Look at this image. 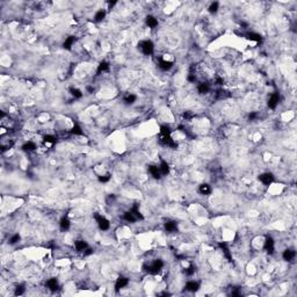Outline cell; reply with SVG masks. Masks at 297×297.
I'll use <instances>...</instances> for the list:
<instances>
[{
  "label": "cell",
  "mask_w": 297,
  "mask_h": 297,
  "mask_svg": "<svg viewBox=\"0 0 297 297\" xmlns=\"http://www.w3.org/2000/svg\"><path fill=\"white\" fill-rule=\"evenodd\" d=\"M109 70V63L108 62H101L98 66V70H96V73L98 74H101L103 72H107Z\"/></svg>",
  "instance_id": "17"
},
{
  "label": "cell",
  "mask_w": 297,
  "mask_h": 297,
  "mask_svg": "<svg viewBox=\"0 0 297 297\" xmlns=\"http://www.w3.org/2000/svg\"><path fill=\"white\" fill-rule=\"evenodd\" d=\"M160 143H161L163 145L168 146V147H177V146H178V143L174 142V140L171 138V136H161V137H160Z\"/></svg>",
  "instance_id": "6"
},
{
  "label": "cell",
  "mask_w": 297,
  "mask_h": 297,
  "mask_svg": "<svg viewBox=\"0 0 297 297\" xmlns=\"http://www.w3.org/2000/svg\"><path fill=\"white\" fill-rule=\"evenodd\" d=\"M171 128L168 126H161L160 127V135L161 136H171Z\"/></svg>",
  "instance_id": "29"
},
{
  "label": "cell",
  "mask_w": 297,
  "mask_h": 297,
  "mask_svg": "<svg viewBox=\"0 0 297 297\" xmlns=\"http://www.w3.org/2000/svg\"><path fill=\"white\" fill-rule=\"evenodd\" d=\"M218 7H219V4H218L217 1H215V2H212L211 5L209 6V8H208V9H209V12H210V13L215 14V13H217Z\"/></svg>",
  "instance_id": "32"
},
{
  "label": "cell",
  "mask_w": 297,
  "mask_h": 297,
  "mask_svg": "<svg viewBox=\"0 0 297 297\" xmlns=\"http://www.w3.org/2000/svg\"><path fill=\"white\" fill-rule=\"evenodd\" d=\"M129 284V280L124 276H120L117 280H116V283H115V289L116 290H120L122 288H124Z\"/></svg>",
  "instance_id": "8"
},
{
  "label": "cell",
  "mask_w": 297,
  "mask_h": 297,
  "mask_svg": "<svg viewBox=\"0 0 297 297\" xmlns=\"http://www.w3.org/2000/svg\"><path fill=\"white\" fill-rule=\"evenodd\" d=\"M216 84H217V85H223V84H224L223 78H219V77H218L217 79H216Z\"/></svg>",
  "instance_id": "41"
},
{
  "label": "cell",
  "mask_w": 297,
  "mask_h": 297,
  "mask_svg": "<svg viewBox=\"0 0 297 297\" xmlns=\"http://www.w3.org/2000/svg\"><path fill=\"white\" fill-rule=\"evenodd\" d=\"M94 218H95V221H96V223H98V225H99V228L102 230V231H107V230L109 229L110 223H109V221H108L106 217H103L102 215H99V214H95V215H94Z\"/></svg>",
  "instance_id": "2"
},
{
  "label": "cell",
  "mask_w": 297,
  "mask_h": 297,
  "mask_svg": "<svg viewBox=\"0 0 297 297\" xmlns=\"http://www.w3.org/2000/svg\"><path fill=\"white\" fill-rule=\"evenodd\" d=\"M265 251L267 252L268 254H273L274 251H275V243H274V240H273V238L272 237H267L266 238V241H265Z\"/></svg>",
  "instance_id": "4"
},
{
  "label": "cell",
  "mask_w": 297,
  "mask_h": 297,
  "mask_svg": "<svg viewBox=\"0 0 297 297\" xmlns=\"http://www.w3.org/2000/svg\"><path fill=\"white\" fill-rule=\"evenodd\" d=\"M123 218L126 219L127 222H129V223H133V222H136V221H138L137 219V217L133 215V212L131 211V210H129V211H127L126 214H124V216H123Z\"/></svg>",
  "instance_id": "19"
},
{
  "label": "cell",
  "mask_w": 297,
  "mask_h": 297,
  "mask_svg": "<svg viewBox=\"0 0 297 297\" xmlns=\"http://www.w3.org/2000/svg\"><path fill=\"white\" fill-rule=\"evenodd\" d=\"M282 257L285 261H292L295 257H296V253L294 250H291V248H287L285 251L283 252V254H282Z\"/></svg>",
  "instance_id": "10"
},
{
  "label": "cell",
  "mask_w": 297,
  "mask_h": 297,
  "mask_svg": "<svg viewBox=\"0 0 297 297\" xmlns=\"http://www.w3.org/2000/svg\"><path fill=\"white\" fill-rule=\"evenodd\" d=\"M59 226H60V229H62L63 231H67V230L70 229V226H71L70 219L66 217V216L62 217V219H60V222H59Z\"/></svg>",
  "instance_id": "14"
},
{
  "label": "cell",
  "mask_w": 297,
  "mask_h": 297,
  "mask_svg": "<svg viewBox=\"0 0 297 297\" xmlns=\"http://www.w3.org/2000/svg\"><path fill=\"white\" fill-rule=\"evenodd\" d=\"M159 170L161 172V174H168V172H170V165L167 164V161L165 160H161V163H160V166H159Z\"/></svg>",
  "instance_id": "20"
},
{
  "label": "cell",
  "mask_w": 297,
  "mask_h": 297,
  "mask_svg": "<svg viewBox=\"0 0 297 297\" xmlns=\"http://www.w3.org/2000/svg\"><path fill=\"white\" fill-rule=\"evenodd\" d=\"M71 133H73V135H77V136H81V135L84 133V131L81 130V128H80L78 124H74V126H73V128L71 129Z\"/></svg>",
  "instance_id": "31"
},
{
  "label": "cell",
  "mask_w": 297,
  "mask_h": 297,
  "mask_svg": "<svg viewBox=\"0 0 297 297\" xmlns=\"http://www.w3.org/2000/svg\"><path fill=\"white\" fill-rule=\"evenodd\" d=\"M136 100H137V96L135 94H128L126 98H124V102H126L127 105H132Z\"/></svg>",
  "instance_id": "30"
},
{
  "label": "cell",
  "mask_w": 297,
  "mask_h": 297,
  "mask_svg": "<svg viewBox=\"0 0 297 297\" xmlns=\"http://www.w3.org/2000/svg\"><path fill=\"white\" fill-rule=\"evenodd\" d=\"M219 247L222 248V251H223V253H224L225 257L228 258L229 260H231V253H230V250L228 248L226 244H225V243H221V244H219Z\"/></svg>",
  "instance_id": "28"
},
{
  "label": "cell",
  "mask_w": 297,
  "mask_h": 297,
  "mask_svg": "<svg viewBox=\"0 0 297 297\" xmlns=\"http://www.w3.org/2000/svg\"><path fill=\"white\" fill-rule=\"evenodd\" d=\"M35 149H36V145L34 144L33 142H27V143H25V144L22 145V150L26 152H32V151H34Z\"/></svg>",
  "instance_id": "24"
},
{
  "label": "cell",
  "mask_w": 297,
  "mask_h": 297,
  "mask_svg": "<svg viewBox=\"0 0 297 297\" xmlns=\"http://www.w3.org/2000/svg\"><path fill=\"white\" fill-rule=\"evenodd\" d=\"M146 25L150 27V28H156V27L158 26V20H157L154 16L149 15V16L146 18Z\"/></svg>",
  "instance_id": "18"
},
{
  "label": "cell",
  "mask_w": 297,
  "mask_h": 297,
  "mask_svg": "<svg viewBox=\"0 0 297 297\" xmlns=\"http://www.w3.org/2000/svg\"><path fill=\"white\" fill-rule=\"evenodd\" d=\"M163 267H164V262L161 261V260H156L151 266H149L147 267V273H150L152 275H156V274H158L159 272L163 269Z\"/></svg>",
  "instance_id": "3"
},
{
  "label": "cell",
  "mask_w": 297,
  "mask_h": 297,
  "mask_svg": "<svg viewBox=\"0 0 297 297\" xmlns=\"http://www.w3.org/2000/svg\"><path fill=\"white\" fill-rule=\"evenodd\" d=\"M92 253H93L92 248H88V247H87L85 251H84V255H89V254H92Z\"/></svg>",
  "instance_id": "40"
},
{
  "label": "cell",
  "mask_w": 297,
  "mask_h": 297,
  "mask_svg": "<svg viewBox=\"0 0 297 297\" xmlns=\"http://www.w3.org/2000/svg\"><path fill=\"white\" fill-rule=\"evenodd\" d=\"M74 41H76V39H74L73 36L67 37V39L65 40V42L63 43V48H64V49H66V50H70V49H71V46H73V43H74Z\"/></svg>",
  "instance_id": "22"
},
{
  "label": "cell",
  "mask_w": 297,
  "mask_h": 297,
  "mask_svg": "<svg viewBox=\"0 0 297 297\" xmlns=\"http://www.w3.org/2000/svg\"><path fill=\"white\" fill-rule=\"evenodd\" d=\"M258 116H259L258 113H254V112L250 113V114H248V120H250V121H254L255 119H258Z\"/></svg>",
  "instance_id": "38"
},
{
  "label": "cell",
  "mask_w": 297,
  "mask_h": 297,
  "mask_svg": "<svg viewBox=\"0 0 297 297\" xmlns=\"http://www.w3.org/2000/svg\"><path fill=\"white\" fill-rule=\"evenodd\" d=\"M149 172H150V174H151L154 179L161 178V172H160L159 167H157V166H153V165L149 166Z\"/></svg>",
  "instance_id": "11"
},
{
  "label": "cell",
  "mask_w": 297,
  "mask_h": 297,
  "mask_svg": "<svg viewBox=\"0 0 297 297\" xmlns=\"http://www.w3.org/2000/svg\"><path fill=\"white\" fill-rule=\"evenodd\" d=\"M278 102H280V94L277 92L273 93L271 95V98H269V100H268V107L271 109H275L276 106L278 105Z\"/></svg>",
  "instance_id": "5"
},
{
  "label": "cell",
  "mask_w": 297,
  "mask_h": 297,
  "mask_svg": "<svg viewBox=\"0 0 297 297\" xmlns=\"http://www.w3.org/2000/svg\"><path fill=\"white\" fill-rule=\"evenodd\" d=\"M20 239H21L20 235H19V233H16V235H14V236H12V237H11V239H9V244H12V245L16 244V243H19V241H20Z\"/></svg>",
  "instance_id": "33"
},
{
  "label": "cell",
  "mask_w": 297,
  "mask_h": 297,
  "mask_svg": "<svg viewBox=\"0 0 297 297\" xmlns=\"http://www.w3.org/2000/svg\"><path fill=\"white\" fill-rule=\"evenodd\" d=\"M198 288H200V284H198V282H195V281H189V282L186 283V290L191 291V292L197 291Z\"/></svg>",
  "instance_id": "13"
},
{
  "label": "cell",
  "mask_w": 297,
  "mask_h": 297,
  "mask_svg": "<svg viewBox=\"0 0 297 297\" xmlns=\"http://www.w3.org/2000/svg\"><path fill=\"white\" fill-rule=\"evenodd\" d=\"M185 273H186V275H189V276H191V275H193V274L195 273V267H194V266H189V267L185 271Z\"/></svg>",
  "instance_id": "37"
},
{
  "label": "cell",
  "mask_w": 297,
  "mask_h": 297,
  "mask_svg": "<svg viewBox=\"0 0 297 297\" xmlns=\"http://www.w3.org/2000/svg\"><path fill=\"white\" fill-rule=\"evenodd\" d=\"M44 142H46V143H51V144H53V143H56V137L55 136H52V135H46V136H44Z\"/></svg>",
  "instance_id": "34"
},
{
  "label": "cell",
  "mask_w": 297,
  "mask_h": 297,
  "mask_svg": "<svg viewBox=\"0 0 297 297\" xmlns=\"http://www.w3.org/2000/svg\"><path fill=\"white\" fill-rule=\"evenodd\" d=\"M246 39L250 41H254V42H261V41H262V36L257 33L250 32V33L246 34Z\"/></svg>",
  "instance_id": "15"
},
{
  "label": "cell",
  "mask_w": 297,
  "mask_h": 297,
  "mask_svg": "<svg viewBox=\"0 0 297 297\" xmlns=\"http://www.w3.org/2000/svg\"><path fill=\"white\" fill-rule=\"evenodd\" d=\"M158 66H159V69L163 70V71H168L170 69H172L173 63H172V62H168V60H165V59H160Z\"/></svg>",
  "instance_id": "12"
},
{
  "label": "cell",
  "mask_w": 297,
  "mask_h": 297,
  "mask_svg": "<svg viewBox=\"0 0 297 297\" xmlns=\"http://www.w3.org/2000/svg\"><path fill=\"white\" fill-rule=\"evenodd\" d=\"M46 285V288L51 291H56L57 289H58V287H59L57 278H50V280H48Z\"/></svg>",
  "instance_id": "9"
},
{
  "label": "cell",
  "mask_w": 297,
  "mask_h": 297,
  "mask_svg": "<svg viewBox=\"0 0 297 297\" xmlns=\"http://www.w3.org/2000/svg\"><path fill=\"white\" fill-rule=\"evenodd\" d=\"M259 180L264 184V185H271L274 180V175L272 173H264L259 177Z\"/></svg>",
  "instance_id": "7"
},
{
  "label": "cell",
  "mask_w": 297,
  "mask_h": 297,
  "mask_svg": "<svg viewBox=\"0 0 297 297\" xmlns=\"http://www.w3.org/2000/svg\"><path fill=\"white\" fill-rule=\"evenodd\" d=\"M74 247H76V250L78 252H84L88 247V245L84 240H77L76 244H74Z\"/></svg>",
  "instance_id": "16"
},
{
  "label": "cell",
  "mask_w": 297,
  "mask_h": 297,
  "mask_svg": "<svg viewBox=\"0 0 297 297\" xmlns=\"http://www.w3.org/2000/svg\"><path fill=\"white\" fill-rule=\"evenodd\" d=\"M165 229L167 232H175L178 230V224L175 222H167L165 224Z\"/></svg>",
  "instance_id": "21"
},
{
  "label": "cell",
  "mask_w": 297,
  "mask_h": 297,
  "mask_svg": "<svg viewBox=\"0 0 297 297\" xmlns=\"http://www.w3.org/2000/svg\"><path fill=\"white\" fill-rule=\"evenodd\" d=\"M138 48L140 49V51L144 53V55H146V56L152 55V53H153V50H154V46H153L152 41H150V40L142 41V42L138 44Z\"/></svg>",
  "instance_id": "1"
},
{
  "label": "cell",
  "mask_w": 297,
  "mask_h": 297,
  "mask_svg": "<svg viewBox=\"0 0 297 297\" xmlns=\"http://www.w3.org/2000/svg\"><path fill=\"white\" fill-rule=\"evenodd\" d=\"M198 191L201 194H203V195H208V194H210L211 188H210V186L207 185V184H202V185L200 186V188H198Z\"/></svg>",
  "instance_id": "25"
},
{
  "label": "cell",
  "mask_w": 297,
  "mask_h": 297,
  "mask_svg": "<svg viewBox=\"0 0 297 297\" xmlns=\"http://www.w3.org/2000/svg\"><path fill=\"white\" fill-rule=\"evenodd\" d=\"M187 79H188V81H191V83H195L196 77H195V74H194V73H189V74H188V77H187Z\"/></svg>",
  "instance_id": "39"
},
{
  "label": "cell",
  "mask_w": 297,
  "mask_h": 297,
  "mask_svg": "<svg viewBox=\"0 0 297 297\" xmlns=\"http://www.w3.org/2000/svg\"><path fill=\"white\" fill-rule=\"evenodd\" d=\"M109 180H110V174H106V175H101V177H99V181L100 182H102V184L108 182Z\"/></svg>",
  "instance_id": "36"
},
{
  "label": "cell",
  "mask_w": 297,
  "mask_h": 297,
  "mask_svg": "<svg viewBox=\"0 0 297 297\" xmlns=\"http://www.w3.org/2000/svg\"><path fill=\"white\" fill-rule=\"evenodd\" d=\"M70 93H71V95H72L74 99H80V98H83V92L78 89V88H74V87H71L70 88Z\"/></svg>",
  "instance_id": "26"
},
{
  "label": "cell",
  "mask_w": 297,
  "mask_h": 297,
  "mask_svg": "<svg viewBox=\"0 0 297 297\" xmlns=\"http://www.w3.org/2000/svg\"><path fill=\"white\" fill-rule=\"evenodd\" d=\"M23 292H25V287H23L22 284H20V285H18V287L15 288V292H14V294H15L16 296H20V295H22Z\"/></svg>",
  "instance_id": "35"
},
{
  "label": "cell",
  "mask_w": 297,
  "mask_h": 297,
  "mask_svg": "<svg viewBox=\"0 0 297 297\" xmlns=\"http://www.w3.org/2000/svg\"><path fill=\"white\" fill-rule=\"evenodd\" d=\"M106 18V11H103V9H100L96 12L95 14V16H94V20L96 21V22H100V21H102L103 19Z\"/></svg>",
  "instance_id": "27"
},
{
  "label": "cell",
  "mask_w": 297,
  "mask_h": 297,
  "mask_svg": "<svg viewBox=\"0 0 297 297\" xmlns=\"http://www.w3.org/2000/svg\"><path fill=\"white\" fill-rule=\"evenodd\" d=\"M197 89L200 94H207V93L210 91V87L208 84H204V83H201L200 85L197 86Z\"/></svg>",
  "instance_id": "23"
}]
</instances>
